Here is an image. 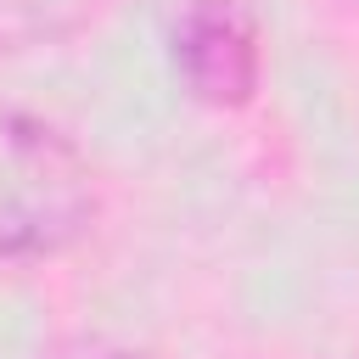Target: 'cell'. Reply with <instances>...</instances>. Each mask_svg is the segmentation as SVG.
<instances>
[{
	"label": "cell",
	"instance_id": "2",
	"mask_svg": "<svg viewBox=\"0 0 359 359\" xmlns=\"http://www.w3.org/2000/svg\"><path fill=\"white\" fill-rule=\"evenodd\" d=\"M168 67L208 112H241L264 90V28L247 0H174Z\"/></svg>",
	"mask_w": 359,
	"mask_h": 359
},
{
	"label": "cell",
	"instance_id": "3",
	"mask_svg": "<svg viewBox=\"0 0 359 359\" xmlns=\"http://www.w3.org/2000/svg\"><path fill=\"white\" fill-rule=\"evenodd\" d=\"M84 359H146V353H129V348H95V353H84Z\"/></svg>",
	"mask_w": 359,
	"mask_h": 359
},
{
	"label": "cell",
	"instance_id": "1",
	"mask_svg": "<svg viewBox=\"0 0 359 359\" xmlns=\"http://www.w3.org/2000/svg\"><path fill=\"white\" fill-rule=\"evenodd\" d=\"M101 219V174L45 112L0 95V264H50Z\"/></svg>",
	"mask_w": 359,
	"mask_h": 359
}]
</instances>
